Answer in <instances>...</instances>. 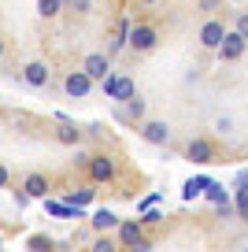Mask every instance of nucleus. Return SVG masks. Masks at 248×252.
<instances>
[{
    "label": "nucleus",
    "instance_id": "1",
    "mask_svg": "<svg viewBox=\"0 0 248 252\" xmlns=\"http://www.w3.org/2000/svg\"><path fill=\"white\" fill-rule=\"evenodd\" d=\"M115 237H119V245H123V249H137V252L155 249L152 237H145V226H141V219H119Z\"/></svg>",
    "mask_w": 248,
    "mask_h": 252
},
{
    "label": "nucleus",
    "instance_id": "2",
    "mask_svg": "<svg viewBox=\"0 0 248 252\" xmlns=\"http://www.w3.org/2000/svg\"><path fill=\"white\" fill-rule=\"evenodd\" d=\"M159 45V30L148 23H137L130 26V37H126V48H133V52H152V48Z\"/></svg>",
    "mask_w": 248,
    "mask_h": 252
},
{
    "label": "nucleus",
    "instance_id": "3",
    "mask_svg": "<svg viewBox=\"0 0 248 252\" xmlns=\"http://www.w3.org/2000/svg\"><path fill=\"white\" fill-rule=\"evenodd\" d=\"M141 141H148V145H167L171 141V123L167 119H141Z\"/></svg>",
    "mask_w": 248,
    "mask_h": 252
},
{
    "label": "nucleus",
    "instance_id": "4",
    "mask_svg": "<svg viewBox=\"0 0 248 252\" xmlns=\"http://www.w3.org/2000/svg\"><path fill=\"white\" fill-rule=\"evenodd\" d=\"M104 93H108V100L123 104V100H130V96L137 93V86H133V78H126V74H108V78H104Z\"/></svg>",
    "mask_w": 248,
    "mask_h": 252
},
{
    "label": "nucleus",
    "instance_id": "5",
    "mask_svg": "<svg viewBox=\"0 0 248 252\" xmlns=\"http://www.w3.org/2000/svg\"><path fill=\"white\" fill-rule=\"evenodd\" d=\"M186 159H193V163H200V167L215 163V141H208V137H189Z\"/></svg>",
    "mask_w": 248,
    "mask_h": 252
},
{
    "label": "nucleus",
    "instance_id": "6",
    "mask_svg": "<svg viewBox=\"0 0 248 252\" xmlns=\"http://www.w3.org/2000/svg\"><path fill=\"white\" fill-rule=\"evenodd\" d=\"M245 48H248V41L241 37L237 30H226V37L218 41V60H226V63H233V60H241V56H245Z\"/></svg>",
    "mask_w": 248,
    "mask_h": 252
},
{
    "label": "nucleus",
    "instance_id": "7",
    "mask_svg": "<svg viewBox=\"0 0 248 252\" xmlns=\"http://www.w3.org/2000/svg\"><path fill=\"white\" fill-rule=\"evenodd\" d=\"M89 178H93L96 182V186H108V182H115V159H111V156H89Z\"/></svg>",
    "mask_w": 248,
    "mask_h": 252
},
{
    "label": "nucleus",
    "instance_id": "8",
    "mask_svg": "<svg viewBox=\"0 0 248 252\" xmlns=\"http://www.w3.org/2000/svg\"><path fill=\"white\" fill-rule=\"evenodd\" d=\"M63 89H67V96L82 100V96H89V89H93V78H89V74L78 67V71H70L67 78H63Z\"/></svg>",
    "mask_w": 248,
    "mask_h": 252
},
{
    "label": "nucleus",
    "instance_id": "9",
    "mask_svg": "<svg viewBox=\"0 0 248 252\" xmlns=\"http://www.w3.org/2000/svg\"><path fill=\"white\" fill-rule=\"evenodd\" d=\"M82 71H86L93 82H104V78L111 74V60H108L104 52H89L86 60H82Z\"/></svg>",
    "mask_w": 248,
    "mask_h": 252
},
{
    "label": "nucleus",
    "instance_id": "10",
    "mask_svg": "<svg viewBox=\"0 0 248 252\" xmlns=\"http://www.w3.org/2000/svg\"><path fill=\"white\" fill-rule=\"evenodd\" d=\"M45 212L56 215V219H86V208L70 204V200H48L45 197Z\"/></svg>",
    "mask_w": 248,
    "mask_h": 252
},
{
    "label": "nucleus",
    "instance_id": "11",
    "mask_svg": "<svg viewBox=\"0 0 248 252\" xmlns=\"http://www.w3.org/2000/svg\"><path fill=\"white\" fill-rule=\"evenodd\" d=\"M222 37H226L222 19H208V23L200 26V45H204V48H211V52L218 48V41H222Z\"/></svg>",
    "mask_w": 248,
    "mask_h": 252
},
{
    "label": "nucleus",
    "instance_id": "12",
    "mask_svg": "<svg viewBox=\"0 0 248 252\" xmlns=\"http://www.w3.org/2000/svg\"><path fill=\"white\" fill-rule=\"evenodd\" d=\"M23 82H26L30 89H45V86H48V63H41V60L26 63V71H23Z\"/></svg>",
    "mask_w": 248,
    "mask_h": 252
},
{
    "label": "nucleus",
    "instance_id": "13",
    "mask_svg": "<svg viewBox=\"0 0 248 252\" xmlns=\"http://www.w3.org/2000/svg\"><path fill=\"white\" fill-rule=\"evenodd\" d=\"M89 226H93L96 234H111V230L119 226V215L111 212V208H96V212H93V219H89Z\"/></svg>",
    "mask_w": 248,
    "mask_h": 252
},
{
    "label": "nucleus",
    "instance_id": "14",
    "mask_svg": "<svg viewBox=\"0 0 248 252\" xmlns=\"http://www.w3.org/2000/svg\"><path fill=\"white\" fill-rule=\"evenodd\" d=\"M115 115H119V119H133V123H141V119H145V100H141V96L133 93L130 100L115 104Z\"/></svg>",
    "mask_w": 248,
    "mask_h": 252
},
{
    "label": "nucleus",
    "instance_id": "15",
    "mask_svg": "<svg viewBox=\"0 0 248 252\" xmlns=\"http://www.w3.org/2000/svg\"><path fill=\"white\" fill-rule=\"evenodd\" d=\"M23 189H26V197H30V200H45L48 197V178H45V174H26Z\"/></svg>",
    "mask_w": 248,
    "mask_h": 252
},
{
    "label": "nucleus",
    "instance_id": "16",
    "mask_svg": "<svg viewBox=\"0 0 248 252\" xmlns=\"http://www.w3.org/2000/svg\"><path fill=\"white\" fill-rule=\"evenodd\" d=\"M56 123H60V126H56V141H60V145H78V141H82V130H78L70 119H56Z\"/></svg>",
    "mask_w": 248,
    "mask_h": 252
},
{
    "label": "nucleus",
    "instance_id": "17",
    "mask_svg": "<svg viewBox=\"0 0 248 252\" xmlns=\"http://www.w3.org/2000/svg\"><path fill=\"white\" fill-rule=\"evenodd\" d=\"M233 215L248 222V182H233Z\"/></svg>",
    "mask_w": 248,
    "mask_h": 252
},
{
    "label": "nucleus",
    "instance_id": "18",
    "mask_svg": "<svg viewBox=\"0 0 248 252\" xmlns=\"http://www.w3.org/2000/svg\"><path fill=\"white\" fill-rule=\"evenodd\" d=\"M67 200L70 204H78V208H89L96 200V182H89V186H78V189H70L67 193Z\"/></svg>",
    "mask_w": 248,
    "mask_h": 252
},
{
    "label": "nucleus",
    "instance_id": "19",
    "mask_svg": "<svg viewBox=\"0 0 248 252\" xmlns=\"http://www.w3.org/2000/svg\"><path fill=\"white\" fill-rule=\"evenodd\" d=\"M208 174H196V178H189L186 186H182V200H196V197H204V186H208Z\"/></svg>",
    "mask_w": 248,
    "mask_h": 252
},
{
    "label": "nucleus",
    "instance_id": "20",
    "mask_svg": "<svg viewBox=\"0 0 248 252\" xmlns=\"http://www.w3.org/2000/svg\"><path fill=\"white\" fill-rule=\"evenodd\" d=\"M204 197H208L211 204H226V200H230V189H222V182L211 178L208 186H204Z\"/></svg>",
    "mask_w": 248,
    "mask_h": 252
},
{
    "label": "nucleus",
    "instance_id": "21",
    "mask_svg": "<svg viewBox=\"0 0 248 252\" xmlns=\"http://www.w3.org/2000/svg\"><path fill=\"white\" fill-rule=\"evenodd\" d=\"M126 37H130V19H119L115 41H111V52H123V48H126Z\"/></svg>",
    "mask_w": 248,
    "mask_h": 252
},
{
    "label": "nucleus",
    "instance_id": "22",
    "mask_svg": "<svg viewBox=\"0 0 248 252\" xmlns=\"http://www.w3.org/2000/svg\"><path fill=\"white\" fill-rule=\"evenodd\" d=\"M37 11H41V19H56L63 11V0H37Z\"/></svg>",
    "mask_w": 248,
    "mask_h": 252
},
{
    "label": "nucleus",
    "instance_id": "23",
    "mask_svg": "<svg viewBox=\"0 0 248 252\" xmlns=\"http://www.w3.org/2000/svg\"><path fill=\"white\" fill-rule=\"evenodd\" d=\"M159 222H163V215L155 212V204L145 208V215H141V226H159Z\"/></svg>",
    "mask_w": 248,
    "mask_h": 252
},
{
    "label": "nucleus",
    "instance_id": "24",
    "mask_svg": "<svg viewBox=\"0 0 248 252\" xmlns=\"http://www.w3.org/2000/svg\"><path fill=\"white\" fill-rule=\"evenodd\" d=\"M230 130H233V119L230 115H218L215 119V134H230Z\"/></svg>",
    "mask_w": 248,
    "mask_h": 252
},
{
    "label": "nucleus",
    "instance_id": "25",
    "mask_svg": "<svg viewBox=\"0 0 248 252\" xmlns=\"http://www.w3.org/2000/svg\"><path fill=\"white\" fill-rule=\"evenodd\" d=\"M93 249H96V252H115V249H119V241H111V237H96Z\"/></svg>",
    "mask_w": 248,
    "mask_h": 252
},
{
    "label": "nucleus",
    "instance_id": "26",
    "mask_svg": "<svg viewBox=\"0 0 248 252\" xmlns=\"http://www.w3.org/2000/svg\"><path fill=\"white\" fill-rule=\"evenodd\" d=\"M237 33L248 41V11H241V15H237Z\"/></svg>",
    "mask_w": 248,
    "mask_h": 252
},
{
    "label": "nucleus",
    "instance_id": "27",
    "mask_svg": "<svg viewBox=\"0 0 248 252\" xmlns=\"http://www.w3.org/2000/svg\"><path fill=\"white\" fill-rule=\"evenodd\" d=\"M30 204V197H26V189H15V208H26Z\"/></svg>",
    "mask_w": 248,
    "mask_h": 252
},
{
    "label": "nucleus",
    "instance_id": "28",
    "mask_svg": "<svg viewBox=\"0 0 248 252\" xmlns=\"http://www.w3.org/2000/svg\"><path fill=\"white\" fill-rule=\"evenodd\" d=\"M48 245H52V241H48V237H41V234L30 237V249H48Z\"/></svg>",
    "mask_w": 248,
    "mask_h": 252
},
{
    "label": "nucleus",
    "instance_id": "29",
    "mask_svg": "<svg viewBox=\"0 0 248 252\" xmlns=\"http://www.w3.org/2000/svg\"><path fill=\"white\" fill-rule=\"evenodd\" d=\"M159 200H163L159 193H152V197H145V200H141V212H145V208H152V204H159Z\"/></svg>",
    "mask_w": 248,
    "mask_h": 252
},
{
    "label": "nucleus",
    "instance_id": "30",
    "mask_svg": "<svg viewBox=\"0 0 248 252\" xmlns=\"http://www.w3.org/2000/svg\"><path fill=\"white\" fill-rule=\"evenodd\" d=\"M8 182H11V174H8V167H4V163H0V189H4V186H8Z\"/></svg>",
    "mask_w": 248,
    "mask_h": 252
},
{
    "label": "nucleus",
    "instance_id": "31",
    "mask_svg": "<svg viewBox=\"0 0 248 252\" xmlns=\"http://www.w3.org/2000/svg\"><path fill=\"white\" fill-rule=\"evenodd\" d=\"M70 8L74 11H89V0H70Z\"/></svg>",
    "mask_w": 248,
    "mask_h": 252
},
{
    "label": "nucleus",
    "instance_id": "32",
    "mask_svg": "<svg viewBox=\"0 0 248 252\" xmlns=\"http://www.w3.org/2000/svg\"><path fill=\"white\" fill-rule=\"evenodd\" d=\"M200 8H204V11H215V8H218V0H200Z\"/></svg>",
    "mask_w": 248,
    "mask_h": 252
},
{
    "label": "nucleus",
    "instance_id": "33",
    "mask_svg": "<svg viewBox=\"0 0 248 252\" xmlns=\"http://www.w3.org/2000/svg\"><path fill=\"white\" fill-rule=\"evenodd\" d=\"M0 60H4V37H0Z\"/></svg>",
    "mask_w": 248,
    "mask_h": 252
},
{
    "label": "nucleus",
    "instance_id": "34",
    "mask_svg": "<svg viewBox=\"0 0 248 252\" xmlns=\"http://www.w3.org/2000/svg\"><path fill=\"white\" fill-rule=\"evenodd\" d=\"M145 4H159V0H145Z\"/></svg>",
    "mask_w": 248,
    "mask_h": 252
}]
</instances>
